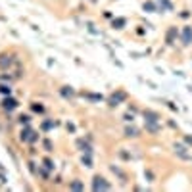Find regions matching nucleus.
Returning <instances> with one entry per match:
<instances>
[{
	"label": "nucleus",
	"instance_id": "obj_5",
	"mask_svg": "<svg viewBox=\"0 0 192 192\" xmlns=\"http://www.w3.org/2000/svg\"><path fill=\"white\" fill-rule=\"evenodd\" d=\"M127 136H136V129H127Z\"/></svg>",
	"mask_w": 192,
	"mask_h": 192
},
{
	"label": "nucleus",
	"instance_id": "obj_4",
	"mask_svg": "<svg viewBox=\"0 0 192 192\" xmlns=\"http://www.w3.org/2000/svg\"><path fill=\"white\" fill-rule=\"evenodd\" d=\"M159 4H161L163 8H167V10H171V4H169L167 0H159Z\"/></svg>",
	"mask_w": 192,
	"mask_h": 192
},
{
	"label": "nucleus",
	"instance_id": "obj_1",
	"mask_svg": "<svg viewBox=\"0 0 192 192\" xmlns=\"http://www.w3.org/2000/svg\"><path fill=\"white\" fill-rule=\"evenodd\" d=\"M94 188H96V190H100V188H102V190H108L109 185L102 179V177H96V179H94Z\"/></svg>",
	"mask_w": 192,
	"mask_h": 192
},
{
	"label": "nucleus",
	"instance_id": "obj_2",
	"mask_svg": "<svg viewBox=\"0 0 192 192\" xmlns=\"http://www.w3.org/2000/svg\"><path fill=\"white\" fill-rule=\"evenodd\" d=\"M182 40H185L186 44L192 40V29H190V27H186V29H185V33H182Z\"/></svg>",
	"mask_w": 192,
	"mask_h": 192
},
{
	"label": "nucleus",
	"instance_id": "obj_6",
	"mask_svg": "<svg viewBox=\"0 0 192 192\" xmlns=\"http://www.w3.org/2000/svg\"><path fill=\"white\" fill-rule=\"evenodd\" d=\"M123 23H125V19H117L113 25H117V29H121V25H123Z\"/></svg>",
	"mask_w": 192,
	"mask_h": 192
},
{
	"label": "nucleus",
	"instance_id": "obj_3",
	"mask_svg": "<svg viewBox=\"0 0 192 192\" xmlns=\"http://www.w3.org/2000/svg\"><path fill=\"white\" fill-rule=\"evenodd\" d=\"M4 106H6V108H16V100H6V104H4Z\"/></svg>",
	"mask_w": 192,
	"mask_h": 192
},
{
	"label": "nucleus",
	"instance_id": "obj_7",
	"mask_svg": "<svg viewBox=\"0 0 192 192\" xmlns=\"http://www.w3.org/2000/svg\"><path fill=\"white\" fill-rule=\"evenodd\" d=\"M144 10H154V4H152V2H148V4H144Z\"/></svg>",
	"mask_w": 192,
	"mask_h": 192
}]
</instances>
